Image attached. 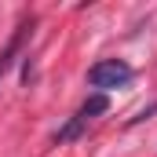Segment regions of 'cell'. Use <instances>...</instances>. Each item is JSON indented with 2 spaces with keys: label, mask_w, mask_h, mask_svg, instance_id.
I'll return each mask as SVG.
<instances>
[{
  "label": "cell",
  "mask_w": 157,
  "mask_h": 157,
  "mask_svg": "<svg viewBox=\"0 0 157 157\" xmlns=\"http://www.w3.org/2000/svg\"><path fill=\"white\" fill-rule=\"evenodd\" d=\"M128 80H132V66H128L124 59H102V62H95V66L88 70V84H91V88H102V91L124 88Z\"/></svg>",
  "instance_id": "1"
},
{
  "label": "cell",
  "mask_w": 157,
  "mask_h": 157,
  "mask_svg": "<svg viewBox=\"0 0 157 157\" xmlns=\"http://www.w3.org/2000/svg\"><path fill=\"white\" fill-rule=\"evenodd\" d=\"M29 26H33V22H22V26H18V29L11 33L7 48L0 51V77H4L7 70H11V62H15V55H18V48H22V37H26V29H29Z\"/></svg>",
  "instance_id": "2"
},
{
  "label": "cell",
  "mask_w": 157,
  "mask_h": 157,
  "mask_svg": "<svg viewBox=\"0 0 157 157\" xmlns=\"http://www.w3.org/2000/svg\"><path fill=\"white\" fill-rule=\"evenodd\" d=\"M84 128H88V117L73 113V117H70V124H62V128L55 132V143H59V146H62V143H73V139H80V135H84Z\"/></svg>",
  "instance_id": "3"
},
{
  "label": "cell",
  "mask_w": 157,
  "mask_h": 157,
  "mask_svg": "<svg viewBox=\"0 0 157 157\" xmlns=\"http://www.w3.org/2000/svg\"><path fill=\"white\" fill-rule=\"evenodd\" d=\"M106 110H110V102H106V95H91V99H84V106H80L77 113L80 117H99V113H106Z\"/></svg>",
  "instance_id": "4"
}]
</instances>
